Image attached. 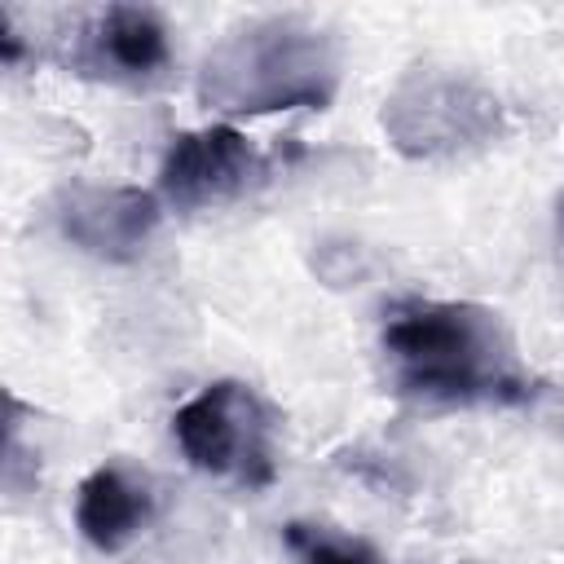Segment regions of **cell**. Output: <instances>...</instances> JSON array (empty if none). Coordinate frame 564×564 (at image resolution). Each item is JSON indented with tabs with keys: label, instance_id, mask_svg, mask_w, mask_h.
Instances as JSON below:
<instances>
[{
	"label": "cell",
	"instance_id": "4",
	"mask_svg": "<svg viewBox=\"0 0 564 564\" xmlns=\"http://www.w3.org/2000/svg\"><path fill=\"white\" fill-rule=\"evenodd\" d=\"M172 436L189 467L264 489L278 476V419L269 401L238 379H216L172 414Z\"/></svg>",
	"mask_w": 564,
	"mask_h": 564
},
{
	"label": "cell",
	"instance_id": "1",
	"mask_svg": "<svg viewBox=\"0 0 564 564\" xmlns=\"http://www.w3.org/2000/svg\"><path fill=\"white\" fill-rule=\"evenodd\" d=\"M388 379L427 405H516L533 379L502 313L471 300H414L383 326Z\"/></svg>",
	"mask_w": 564,
	"mask_h": 564
},
{
	"label": "cell",
	"instance_id": "3",
	"mask_svg": "<svg viewBox=\"0 0 564 564\" xmlns=\"http://www.w3.org/2000/svg\"><path fill=\"white\" fill-rule=\"evenodd\" d=\"M388 141L405 159H445L502 132V101L449 66H414L397 79L379 115Z\"/></svg>",
	"mask_w": 564,
	"mask_h": 564
},
{
	"label": "cell",
	"instance_id": "2",
	"mask_svg": "<svg viewBox=\"0 0 564 564\" xmlns=\"http://www.w3.org/2000/svg\"><path fill=\"white\" fill-rule=\"evenodd\" d=\"M339 88V40L304 13L247 18L198 70V101L225 115L326 110Z\"/></svg>",
	"mask_w": 564,
	"mask_h": 564
},
{
	"label": "cell",
	"instance_id": "8",
	"mask_svg": "<svg viewBox=\"0 0 564 564\" xmlns=\"http://www.w3.org/2000/svg\"><path fill=\"white\" fill-rule=\"evenodd\" d=\"M150 511H154V498L150 489L128 471V467H93L84 480H79V494H75V524L79 533L115 555L123 551L145 524H150Z\"/></svg>",
	"mask_w": 564,
	"mask_h": 564
},
{
	"label": "cell",
	"instance_id": "6",
	"mask_svg": "<svg viewBox=\"0 0 564 564\" xmlns=\"http://www.w3.org/2000/svg\"><path fill=\"white\" fill-rule=\"evenodd\" d=\"M172 57L167 22L150 4H106L75 22L66 40V66L101 84H150Z\"/></svg>",
	"mask_w": 564,
	"mask_h": 564
},
{
	"label": "cell",
	"instance_id": "7",
	"mask_svg": "<svg viewBox=\"0 0 564 564\" xmlns=\"http://www.w3.org/2000/svg\"><path fill=\"white\" fill-rule=\"evenodd\" d=\"M57 225L70 247L123 264L137 260L159 229V198L137 185H70L57 198Z\"/></svg>",
	"mask_w": 564,
	"mask_h": 564
},
{
	"label": "cell",
	"instance_id": "5",
	"mask_svg": "<svg viewBox=\"0 0 564 564\" xmlns=\"http://www.w3.org/2000/svg\"><path fill=\"white\" fill-rule=\"evenodd\" d=\"M269 167L273 159L251 137H242L229 123H212V128L172 137L159 167V189L172 207L198 212V207H220L242 198L269 176Z\"/></svg>",
	"mask_w": 564,
	"mask_h": 564
},
{
	"label": "cell",
	"instance_id": "9",
	"mask_svg": "<svg viewBox=\"0 0 564 564\" xmlns=\"http://www.w3.org/2000/svg\"><path fill=\"white\" fill-rule=\"evenodd\" d=\"M286 542L300 551L304 564H375V555L344 538V533H330V529H317V524H286Z\"/></svg>",
	"mask_w": 564,
	"mask_h": 564
}]
</instances>
